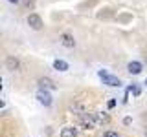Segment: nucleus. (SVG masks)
<instances>
[{
	"label": "nucleus",
	"mask_w": 147,
	"mask_h": 137,
	"mask_svg": "<svg viewBox=\"0 0 147 137\" xmlns=\"http://www.w3.org/2000/svg\"><path fill=\"white\" fill-rule=\"evenodd\" d=\"M53 68L57 71H66L68 70V62H64V61H61V59H57V61L53 62Z\"/></svg>",
	"instance_id": "11"
},
{
	"label": "nucleus",
	"mask_w": 147,
	"mask_h": 137,
	"mask_svg": "<svg viewBox=\"0 0 147 137\" xmlns=\"http://www.w3.org/2000/svg\"><path fill=\"white\" fill-rule=\"evenodd\" d=\"M33 4H35L33 0H24V6L26 7H33Z\"/></svg>",
	"instance_id": "13"
},
{
	"label": "nucleus",
	"mask_w": 147,
	"mask_h": 137,
	"mask_svg": "<svg viewBox=\"0 0 147 137\" xmlns=\"http://www.w3.org/2000/svg\"><path fill=\"white\" fill-rule=\"evenodd\" d=\"M127 70H129V73H131V75H138V73L142 71V64L136 62V61H132V62H129Z\"/></svg>",
	"instance_id": "7"
},
{
	"label": "nucleus",
	"mask_w": 147,
	"mask_h": 137,
	"mask_svg": "<svg viewBox=\"0 0 147 137\" xmlns=\"http://www.w3.org/2000/svg\"><path fill=\"white\" fill-rule=\"evenodd\" d=\"M7 2H11V4H18L20 0H7Z\"/></svg>",
	"instance_id": "15"
},
{
	"label": "nucleus",
	"mask_w": 147,
	"mask_h": 137,
	"mask_svg": "<svg viewBox=\"0 0 147 137\" xmlns=\"http://www.w3.org/2000/svg\"><path fill=\"white\" fill-rule=\"evenodd\" d=\"M98 75H99V79L103 80L105 84H109V86H121V80H119L118 77L109 75V73H107V71H103V70H101V71L98 73Z\"/></svg>",
	"instance_id": "2"
},
{
	"label": "nucleus",
	"mask_w": 147,
	"mask_h": 137,
	"mask_svg": "<svg viewBox=\"0 0 147 137\" xmlns=\"http://www.w3.org/2000/svg\"><path fill=\"white\" fill-rule=\"evenodd\" d=\"M39 86H40V90H53L55 88V84L52 82V79H48V77L39 79Z\"/></svg>",
	"instance_id": "6"
},
{
	"label": "nucleus",
	"mask_w": 147,
	"mask_h": 137,
	"mask_svg": "<svg viewBox=\"0 0 147 137\" xmlns=\"http://www.w3.org/2000/svg\"><path fill=\"white\" fill-rule=\"evenodd\" d=\"M145 84H147V80H145Z\"/></svg>",
	"instance_id": "17"
},
{
	"label": "nucleus",
	"mask_w": 147,
	"mask_h": 137,
	"mask_svg": "<svg viewBox=\"0 0 147 137\" xmlns=\"http://www.w3.org/2000/svg\"><path fill=\"white\" fill-rule=\"evenodd\" d=\"M6 68L9 71H18L20 70V61H18L17 57H13V55H9L6 59Z\"/></svg>",
	"instance_id": "4"
},
{
	"label": "nucleus",
	"mask_w": 147,
	"mask_h": 137,
	"mask_svg": "<svg viewBox=\"0 0 147 137\" xmlns=\"http://www.w3.org/2000/svg\"><path fill=\"white\" fill-rule=\"evenodd\" d=\"M37 99H39V102L44 104V106H50V104H52V95L46 90H40L39 93H37Z\"/></svg>",
	"instance_id": "5"
},
{
	"label": "nucleus",
	"mask_w": 147,
	"mask_h": 137,
	"mask_svg": "<svg viewBox=\"0 0 147 137\" xmlns=\"http://www.w3.org/2000/svg\"><path fill=\"white\" fill-rule=\"evenodd\" d=\"M61 40H63V44L66 46V48H74V46H76V40H74V37L70 33H63Z\"/></svg>",
	"instance_id": "8"
},
{
	"label": "nucleus",
	"mask_w": 147,
	"mask_h": 137,
	"mask_svg": "<svg viewBox=\"0 0 147 137\" xmlns=\"http://www.w3.org/2000/svg\"><path fill=\"white\" fill-rule=\"evenodd\" d=\"M103 137H119L118 132H112V130H109V132H105V135Z\"/></svg>",
	"instance_id": "12"
},
{
	"label": "nucleus",
	"mask_w": 147,
	"mask_h": 137,
	"mask_svg": "<svg viewBox=\"0 0 147 137\" xmlns=\"http://www.w3.org/2000/svg\"><path fill=\"white\" fill-rule=\"evenodd\" d=\"M77 122H79V126L85 128V130H92V128L96 126V121H94V117H92V113H81V115L77 117Z\"/></svg>",
	"instance_id": "1"
},
{
	"label": "nucleus",
	"mask_w": 147,
	"mask_h": 137,
	"mask_svg": "<svg viewBox=\"0 0 147 137\" xmlns=\"http://www.w3.org/2000/svg\"><path fill=\"white\" fill-rule=\"evenodd\" d=\"M145 135H147V128H145Z\"/></svg>",
	"instance_id": "16"
},
{
	"label": "nucleus",
	"mask_w": 147,
	"mask_h": 137,
	"mask_svg": "<svg viewBox=\"0 0 147 137\" xmlns=\"http://www.w3.org/2000/svg\"><path fill=\"white\" fill-rule=\"evenodd\" d=\"M107 106H109V108H114V106H116V100H114V99H110L109 102H107Z\"/></svg>",
	"instance_id": "14"
},
{
	"label": "nucleus",
	"mask_w": 147,
	"mask_h": 137,
	"mask_svg": "<svg viewBox=\"0 0 147 137\" xmlns=\"http://www.w3.org/2000/svg\"><path fill=\"white\" fill-rule=\"evenodd\" d=\"M28 26L33 27V29H40V27H42V18L37 15V13H31V15L28 17Z\"/></svg>",
	"instance_id": "3"
},
{
	"label": "nucleus",
	"mask_w": 147,
	"mask_h": 137,
	"mask_svg": "<svg viewBox=\"0 0 147 137\" xmlns=\"http://www.w3.org/2000/svg\"><path fill=\"white\" fill-rule=\"evenodd\" d=\"M92 117H94V121L99 122V124H107V122L110 121L109 113H92Z\"/></svg>",
	"instance_id": "9"
},
{
	"label": "nucleus",
	"mask_w": 147,
	"mask_h": 137,
	"mask_svg": "<svg viewBox=\"0 0 147 137\" xmlns=\"http://www.w3.org/2000/svg\"><path fill=\"white\" fill-rule=\"evenodd\" d=\"M77 135V130L74 126H66L61 130V137H76Z\"/></svg>",
	"instance_id": "10"
}]
</instances>
